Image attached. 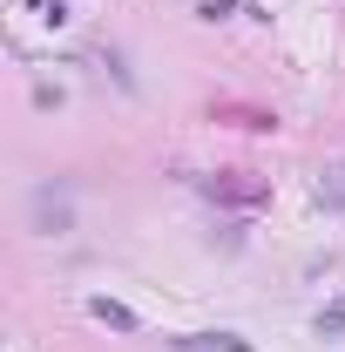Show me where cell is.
Listing matches in <instances>:
<instances>
[{
  "label": "cell",
  "mask_w": 345,
  "mask_h": 352,
  "mask_svg": "<svg viewBox=\"0 0 345 352\" xmlns=\"http://www.w3.org/2000/svg\"><path fill=\"white\" fill-rule=\"evenodd\" d=\"M88 318H95V325H109V332H135V325H142L122 298H88Z\"/></svg>",
  "instance_id": "obj_3"
},
{
  "label": "cell",
  "mask_w": 345,
  "mask_h": 352,
  "mask_svg": "<svg viewBox=\"0 0 345 352\" xmlns=\"http://www.w3.org/2000/svg\"><path fill=\"white\" fill-rule=\"evenodd\" d=\"M318 197H332V204H345V163H339V170H325V176H318Z\"/></svg>",
  "instance_id": "obj_4"
},
{
  "label": "cell",
  "mask_w": 345,
  "mask_h": 352,
  "mask_svg": "<svg viewBox=\"0 0 345 352\" xmlns=\"http://www.w3.org/2000/svg\"><path fill=\"white\" fill-rule=\"evenodd\" d=\"M170 346L176 352H251V339H244V332H183Z\"/></svg>",
  "instance_id": "obj_2"
},
{
  "label": "cell",
  "mask_w": 345,
  "mask_h": 352,
  "mask_svg": "<svg viewBox=\"0 0 345 352\" xmlns=\"http://www.w3.org/2000/svg\"><path fill=\"white\" fill-rule=\"evenodd\" d=\"M27 217H34V230H41V237H68V230H75V204H68V190L41 183V190L27 197Z\"/></svg>",
  "instance_id": "obj_1"
}]
</instances>
